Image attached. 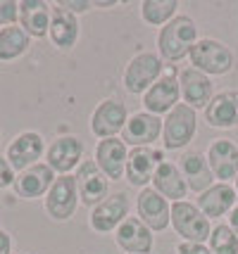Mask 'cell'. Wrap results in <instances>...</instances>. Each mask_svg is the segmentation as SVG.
Listing matches in <instances>:
<instances>
[{"label": "cell", "mask_w": 238, "mask_h": 254, "mask_svg": "<svg viewBox=\"0 0 238 254\" xmlns=\"http://www.w3.org/2000/svg\"><path fill=\"white\" fill-rule=\"evenodd\" d=\"M200 41L198 24L191 14H176L169 24H164L158 33V55L164 64H176L191 55L193 45Z\"/></svg>", "instance_id": "obj_1"}, {"label": "cell", "mask_w": 238, "mask_h": 254, "mask_svg": "<svg viewBox=\"0 0 238 254\" xmlns=\"http://www.w3.org/2000/svg\"><path fill=\"white\" fill-rule=\"evenodd\" d=\"M188 60H191V66L207 74L210 78L227 76L236 66V53L231 50V45H227L219 38H212V36H205L193 45Z\"/></svg>", "instance_id": "obj_2"}, {"label": "cell", "mask_w": 238, "mask_h": 254, "mask_svg": "<svg viewBox=\"0 0 238 254\" xmlns=\"http://www.w3.org/2000/svg\"><path fill=\"white\" fill-rule=\"evenodd\" d=\"M171 228L181 238V243H198L207 245L212 235V221L198 209L195 202L181 199L171 204Z\"/></svg>", "instance_id": "obj_3"}, {"label": "cell", "mask_w": 238, "mask_h": 254, "mask_svg": "<svg viewBox=\"0 0 238 254\" xmlns=\"http://www.w3.org/2000/svg\"><path fill=\"white\" fill-rule=\"evenodd\" d=\"M195 133H198V112L183 102H179L169 114L162 117V147L169 152L188 147Z\"/></svg>", "instance_id": "obj_4"}, {"label": "cell", "mask_w": 238, "mask_h": 254, "mask_svg": "<svg viewBox=\"0 0 238 254\" xmlns=\"http://www.w3.org/2000/svg\"><path fill=\"white\" fill-rule=\"evenodd\" d=\"M164 60L158 53H136L124 66L122 83L129 95H143L162 74H164Z\"/></svg>", "instance_id": "obj_5"}, {"label": "cell", "mask_w": 238, "mask_h": 254, "mask_svg": "<svg viewBox=\"0 0 238 254\" xmlns=\"http://www.w3.org/2000/svg\"><path fill=\"white\" fill-rule=\"evenodd\" d=\"M143 98V110L150 114L164 117L169 114L179 102H181V86H179V71L169 66L162 76L141 95Z\"/></svg>", "instance_id": "obj_6"}, {"label": "cell", "mask_w": 238, "mask_h": 254, "mask_svg": "<svg viewBox=\"0 0 238 254\" xmlns=\"http://www.w3.org/2000/svg\"><path fill=\"white\" fill-rule=\"evenodd\" d=\"M129 122V110L122 100L105 98L98 102V107L91 114V133L98 140L105 138H119Z\"/></svg>", "instance_id": "obj_7"}, {"label": "cell", "mask_w": 238, "mask_h": 254, "mask_svg": "<svg viewBox=\"0 0 238 254\" xmlns=\"http://www.w3.org/2000/svg\"><path fill=\"white\" fill-rule=\"evenodd\" d=\"M164 150L158 147H131L129 150V159H126V183L131 188L143 190L153 183V176L158 171V166L164 162Z\"/></svg>", "instance_id": "obj_8"}, {"label": "cell", "mask_w": 238, "mask_h": 254, "mask_svg": "<svg viewBox=\"0 0 238 254\" xmlns=\"http://www.w3.org/2000/svg\"><path fill=\"white\" fill-rule=\"evenodd\" d=\"M77 190H79V202L86 207H98L100 202L110 197V181L102 174L95 159H83L77 169Z\"/></svg>", "instance_id": "obj_9"}, {"label": "cell", "mask_w": 238, "mask_h": 254, "mask_svg": "<svg viewBox=\"0 0 238 254\" xmlns=\"http://www.w3.org/2000/svg\"><path fill=\"white\" fill-rule=\"evenodd\" d=\"M119 138L124 140L129 150L131 147H153L158 140H162V117L150 114L146 110L134 112V114H129V122Z\"/></svg>", "instance_id": "obj_10"}, {"label": "cell", "mask_w": 238, "mask_h": 254, "mask_svg": "<svg viewBox=\"0 0 238 254\" xmlns=\"http://www.w3.org/2000/svg\"><path fill=\"white\" fill-rule=\"evenodd\" d=\"M131 211V199L126 192H114L110 197L100 202L98 207H93L91 209V216H88V223H91V228L95 233H114L122 223L131 216L129 214Z\"/></svg>", "instance_id": "obj_11"}, {"label": "cell", "mask_w": 238, "mask_h": 254, "mask_svg": "<svg viewBox=\"0 0 238 254\" xmlns=\"http://www.w3.org/2000/svg\"><path fill=\"white\" fill-rule=\"evenodd\" d=\"M79 207V190H77V178L67 174V176H57L53 188L46 195V211L50 219L55 221H69L74 216V211Z\"/></svg>", "instance_id": "obj_12"}, {"label": "cell", "mask_w": 238, "mask_h": 254, "mask_svg": "<svg viewBox=\"0 0 238 254\" xmlns=\"http://www.w3.org/2000/svg\"><path fill=\"white\" fill-rule=\"evenodd\" d=\"M136 216L146 223L150 231H167L171 226V202L164 199L155 188L138 190L136 199Z\"/></svg>", "instance_id": "obj_13"}, {"label": "cell", "mask_w": 238, "mask_h": 254, "mask_svg": "<svg viewBox=\"0 0 238 254\" xmlns=\"http://www.w3.org/2000/svg\"><path fill=\"white\" fill-rule=\"evenodd\" d=\"M179 86H181V102L188 105L191 110H203L215 98V83L212 78L198 71L195 66H183L179 71Z\"/></svg>", "instance_id": "obj_14"}, {"label": "cell", "mask_w": 238, "mask_h": 254, "mask_svg": "<svg viewBox=\"0 0 238 254\" xmlns=\"http://www.w3.org/2000/svg\"><path fill=\"white\" fill-rule=\"evenodd\" d=\"M205 159L219 183H231L238 176V145L231 138H215L205 150Z\"/></svg>", "instance_id": "obj_15"}, {"label": "cell", "mask_w": 238, "mask_h": 254, "mask_svg": "<svg viewBox=\"0 0 238 254\" xmlns=\"http://www.w3.org/2000/svg\"><path fill=\"white\" fill-rule=\"evenodd\" d=\"M83 162V143L77 135H60L46 150V164L57 176H67Z\"/></svg>", "instance_id": "obj_16"}, {"label": "cell", "mask_w": 238, "mask_h": 254, "mask_svg": "<svg viewBox=\"0 0 238 254\" xmlns=\"http://www.w3.org/2000/svg\"><path fill=\"white\" fill-rule=\"evenodd\" d=\"M46 152V143H43V135L36 131H24L19 133L10 145H7V152L5 159L10 162V166L19 174L24 169L34 166L41 162V157Z\"/></svg>", "instance_id": "obj_17"}, {"label": "cell", "mask_w": 238, "mask_h": 254, "mask_svg": "<svg viewBox=\"0 0 238 254\" xmlns=\"http://www.w3.org/2000/svg\"><path fill=\"white\" fill-rule=\"evenodd\" d=\"M57 174L46 164V162H38V164L29 166V169H24L17 174L14 178V195L22 199H38L48 195V190L53 188V183H55Z\"/></svg>", "instance_id": "obj_18"}, {"label": "cell", "mask_w": 238, "mask_h": 254, "mask_svg": "<svg viewBox=\"0 0 238 254\" xmlns=\"http://www.w3.org/2000/svg\"><path fill=\"white\" fill-rule=\"evenodd\" d=\"M93 159L107 181H122L126 174V159H129V147L122 138H105L98 140Z\"/></svg>", "instance_id": "obj_19"}, {"label": "cell", "mask_w": 238, "mask_h": 254, "mask_svg": "<svg viewBox=\"0 0 238 254\" xmlns=\"http://www.w3.org/2000/svg\"><path fill=\"white\" fill-rule=\"evenodd\" d=\"M114 245L126 254H150L155 247V235L138 216H129L114 231Z\"/></svg>", "instance_id": "obj_20"}, {"label": "cell", "mask_w": 238, "mask_h": 254, "mask_svg": "<svg viewBox=\"0 0 238 254\" xmlns=\"http://www.w3.org/2000/svg\"><path fill=\"white\" fill-rule=\"evenodd\" d=\"M236 199L238 192L231 183H219L217 181L212 188H207L203 195H198L195 204L210 221H217V219H224V216L231 214V209L238 204Z\"/></svg>", "instance_id": "obj_21"}, {"label": "cell", "mask_w": 238, "mask_h": 254, "mask_svg": "<svg viewBox=\"0 0 238 254\" xmlns=\"http://www.w3.org/2000/svg\"><path fill=\"white\" fill-rule=\"evenodd\" d=\"M205 122L212 128H236L238 126V90L227 88L215 93L210 105L205 107Z\"/></svg>", "instance_id": "obj_22"}, {"label": "cell", "mask_w": 238, "mask_h": 254, "mask_svg": "<svg viewBox=\"0 0 238 254\" xmlns=\"http://www.w3.org/2000/svg\"><path fill=\"white\" fill-rule=\"evenodd\" d=\"M150 188H155L164 199H169L171 204L186 199L188 197V192H191L188 186H186V178H183L179 164H176V162H171V159H164V162L158 166V171H155V176H153Z\"/></svg>", "instance_id": "obj_23"}, {"label": "cell", "mask_w": 238, "mask_h": 254, "mask_svg": "<svg viewBox=\"0 0 238 254\" xmlns=\"http://www.w3.org/2000/svg\"><path fill=\"white\" fill-rule=\"evenodd\" d=\"M79 17L74 12L65 10L62 5H55L53 14H50V29H48V36H50L53 45L57 50H72L79 41Z\"/></svg>", "instance_id": "obj_24"}, {"label": "cell", "mask_w": 238, "mask_h": 254, "mask_svg": "<svg viewBox=\"0 0 238 254\" xmlns=\"http://www.w3.org/2000/svg\"><path fill=\"white\" fill-rule=\"evenodd\" d=\"M176 164H179L183 178H186L188 190L195 192V195H203L205 190L212 188L217 183L215 174H212V169L207 164V159H205V155H200V152H183Z\"/></svg>", "instance_id": "obj_25"}, {"label": "cell", "mask_w": 238, "mask_h": 254, "mask_svg": "<svg viewBox=\"0 0 238 254\" xmlns=\"http://www.w3.org/2000/svg\"><path fill=\"white\" fill-rule=\"evenodd\" d=\"M53 7L46 0H22L19 2V26L31 38H46L50 29Z\"/></svg>", "instance_id": "obj_26"}, {"label": "cell", "mask_w": 238, "mask_h": 254, "mask_svg": "<svg viewBox=\"0 0 238 254\" xmlns=\"http://www.w3.org/2000/svg\"><path fill=\"white\" fill-rule=\"evenodd\" d=\"M31 45V36L22 26H5L0 29V62H12L22 57Z\"/></svg>", "instance_id": "obj_27"}, {"label": "cell", "mask_w": 238, "mask_h": 254, "mask_svg": "<svg viewBox=\"0 0 238 254\" xmlns=\"http://www.w3.org/2000/svg\"><path fill=\"white\" fill-rule=\"evenodd\" d=\"M141 19L148 26H155L162 29L164 24H169L176 14H179V2L176 0H143L141 5Z\"/></svg>", "instance_id": "obj_28"}, {"label": "cell", "mask_w": 238, "mask_h": 254, "mask_svg": "<svg viewBox=\"0 0 238 254\" xmlns=\"http://www.w3.org/2000/svg\"><path fill=\"white\" fill-rule=\"evenodd\" d=\"M207 247L212 254H238V235L229 228V223H217L207 240Z\"/></svg>", "instance_id": "obj_29"}, {"label": "cell", "mask_w": 238, "mask_h": 254, "mask_svg": "<svg viewBox=\"0 0 238 254\" xmlns=\"http://www.w3.org/2000/svg\"><path fill=\"white\" fill-rule=\"evenodd\" d=\"M19 19V2L14 0H0V26H14Z\"/></svg>", "instance_id": "obj_30"}, {"label": "cell", "mask_w": 238, "mask_h": 254, "mask_svg": "<svg viewBox=\"0 0 238 254\" xmlns=\"http://www.w3.org/2000/svg\"><path fill=\"white\" fill-rule=\"evenodd\" d=\"M14 178H17V171L12 169L5 157H0V188H12Z\"/></svg>", "instance_id": "obj_31"}, {"label": "cell", "mask_w": 238, "mask_h": 254, "mask_svg": "<svg viewBox=\"0 0 238 254\" xmlns=\"http://www.w3.org/2000/svg\"><path fill=\"white\" fill-rule=\"evenodd\" d=\"M57 5H62L65 10L74 12V14H83V12H88L95 7L93 0H62V2H57Z\"/></svg>", "instance_id": "obj_32"}, {"label": "cell", "mask_w": 238, "mask_h": 254, "mask_svg": "<svg viewBox=\"0 0 238 254\" xmlns=\"http://www.w3.org/2000/svg\"><path fill=\"white\" fill-rule=\"evenodd\" d=\"M176 254H212L207 245L198 243H179L176 245Z\"/></svg>", "instance_id": "obj_33"}, {"label": "cell", "mask_w": 238, "mask_h": 254, "mask_svg": "<svg viewBox=\"0 0 238 254\" xmlns=\"http://www.w3.org/2000/svg\"><path fill=\"white\" fill-rule=\"evenodd\" d=\"M12 252V238L7 231H0V254H10Z\"/></svg>", "instance_id": "obj_34"}, {"label": "cell", "mask_w": 238, "mask_h": 254, "mask_svg": "<svg viewBox=\"0 0 238 254\" xmlns=\"http://www.w3.org/2000/svg\"><path fill=\"white\" fill-rule=\"evenodd\" d=\"M227 219H229V221H227V223H229V228H231V231H234V233L238 235V204L234 207V209H231V214H229Z\"/></svg>", "instance_id": "obj_35"}, {"label": "cell", "mask_w": 238, "mask_h": 254, "mask_svg": "<svg viewBox=\"0 0 238 254\" xmlns=\"http://www.w3.org/2000/svg\"><path fill=\"white\" fill-rule=\"evenodd\" d=\"M234 188H236V192H238V176H236V181H234Z\"/></svg>", "instance_id": "obj_36"}]
</instances>
